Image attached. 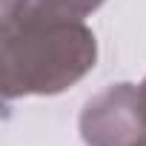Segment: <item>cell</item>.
<instances>
[{
	"label": "cell",
	"mask_w": 146,
	"mask_h": 146,
	"mask_svg": "<svg viewBox=\"0 0 146 146\" xmlns=\"http://www.w3.org/2000/svg\"><path fill=\"white\" fill-rule=\"evenodd\" d=\"M98 63L95 32L80 17L46 12L0 15L3 98H49L80 83Z\"/></svg>",
	"instance_id": "6da1fadb"
},
{
	"label": "cell",
	"mask_w": 146,
	"mask_h": 146,
	"mask_svg": "<svg viewBox=\"0 0 146 146\" xmlns=\"http://www.w3.org/2000/svg\"><path fill=\"white\" fill-rule=\"evenodd\" d=\"M137 146H146V137H143V140H140V143H137Z\"/></svg>",
	"instance_id": "5b68a950"
},
{
	"label": "cell",
	"mask_w": 146,
	"mask_h": 146,
	"mask_svg": "<svg viewBox=\"0 0 146 146\" xmlns=\"http://www.w3.org/2000/svg\"><path fill=\"white\" fill-rule=\"evenodd\" d=\"M106 0H0V15L12 12H46V15H63V17H86L98 12Z\"/></svg>",
	"instance_id": "3957f363"
},
{
	"label": "cell",
	"mask_w": 146,
	"mask_h": 146,
	"mask_svg": "<svg viewBox=\"0 0 146 146\" xmlns=\"http://www.w3.org/2000/svg\"><path fill=\"white\" fill-rule=\"evenodd\" d=\"M137 89H140V103H143V112H146V80H143Z\"/></svg>",
	"instance_id": "277c9868"
},
{
	"label": "cell",
	"mask_w": 146,
	"mask_h": 146,
	"mask_svg": "<svg viewBox=\"0 0 146 146\" xmlns=\"http://www.w3.org/2000/svg\"><path fill=\"white\" fill-rule=\"evenodd\" d=\"M86 146H137L146 137V112L135 83H112L92 95L80 112Z\"/></svg>",
	"instance_id": "7a4b0ae2"
}]
</instances>
